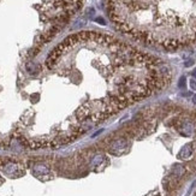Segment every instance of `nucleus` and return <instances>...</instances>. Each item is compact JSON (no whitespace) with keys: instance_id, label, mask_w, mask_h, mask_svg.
<instances>
[{"instance_id":"1","label":"nucleus","mask_w":196,"mask_h":196,"mask_svg":"<svg viewBox=\"0 0 196 196\" xmlns=\"http://www.w3.org/2000/svg\"><path fill=\"white\" fill-rule=\"evenodd\" d=\"M1 170L2 172L10 178H18L24 175V169L20 162L7 160L4 164H1Z\"/></svg>"},{"instance_id":"2","label":"nucleus","mask_w":196,"mask_h":196,"mask_svg":"<svg viewBox=\"0 0 196 196\" xmlns=\"http://www.w3.org/2000/svg\"><path fill=\"white\" fill-rule=\"evenodd\" d=\"M34 176H36L39 179L41 180H47V179H51L52 175H51V170L48 166H46L45 164H35L34 167L31 169Z\"/></svg>"},{"instance_id":"3","label":"nucleus","mask_w":196,"mask_h":196,"mask_svg":"<svg viewBox=\"0 0 196 196\" xmlns=\"http://www.w3.org/2000/svg\"><path fill=\"white\" fill-rule=\"evenodd\" d=\"M193 153H194V144L193 143H188L182 148V151L178 154V158L182 159V160H188V159H190L193 157Z\"/></svg>"},{"instance_id":"4","label":"nucleus","mask_w":196,"mask_h":196,"mask_svg":"<svg viewBox=\"0 0 196 196\" xmlns=\"http://www.w3.org/2000/svg\"><path fill=\"white\" fill-rule=\"evenodd\" d=\"M190 85H191V88L196 89V82L195 81H191V82H190Z\"/></svg>"}]
</instances>
